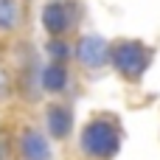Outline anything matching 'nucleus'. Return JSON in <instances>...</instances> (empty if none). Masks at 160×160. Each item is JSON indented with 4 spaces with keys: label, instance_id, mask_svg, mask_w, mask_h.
Here are the masks:
<instances>
[{
    "label": "nucleus",
    "instance_id": "1",
    "mask_svg": "<svg viewBox=\"0 0 160 160\" xmlns=\"http://www.w3.org/2000/svg\"><path fill=\"white\" fill-rule=\"evenodd\" d=\"M82 152L90 160H110L118 152V132L112 124L93 121L82 132Z\"/></svg>",
    "mask_w": 160,
    "mask_h": 160
},
{
    "label": "nucleus",
    "instance_id": "2",
    "mask_svg": "<svg viewBox=\"0 0 160 160\" xmlns=\"http://www.w3.org/2000/svg\"><path fill=\"white\" fill-rule=\"evenodd\" d=\"M112 62L127 79H138L149 65V51L138 42H118L112 51Z\"/></svg>",
    "mask_w": 160,
    "mask_h": 160
},
{
    "label": "nucleus",
    "instance_id": "3",
    "mask_svg": "<svg viewBox=\"0 0 160 160\" xmlns=\"http://www.w3.org/2000/svg\"><path fill=\"white\" fill-rule=\"evenodd\" d=\"M79 59H82V65H87V68H98V65H104L107 62V42L101 39V37H84L82 42H79Z\"/></svg>",
    "mask_w": 160,
    "mask_h": 160
},
{
    "label": "nucleus",
    "instance_id": "4",
    "mask_svg": "<svg viewBox=\"0 0 160 160\" xmlns=\"http://www.w3.org/2000/svg\"><path fill=\"white\" fill-rule=\"evenodd\" d=\"M22 155H25V160H48L51 149L39 132H25L22 135Z\"/></svg>",
    "mask_w": 160,
    "mask_h": 160
},
{
    "label": "nucleus",
    "instance_id": "5",
    "mask_svg": "<svg viewBox=\"0 0 160 160\" xmlns=\"http://www.w3.org/2000/svg\"><path fill=\"white\" fill-rule=\"evenodd\" d=\"M48 129L56 135V138H65L68 135V129H70V112L65 110V107H51L48 110Z\"/></svg>",
    "mask_w": 160,
    "mask_h": 160
},
{
    "label": "nucleus",
    "instance_id": "6",
    "mask_svg": "<svg viewBox=\"0 0 160 160\" xmlns=\"http://www.w3.org/2000/svg\"><path fill=\"white\" fill-rule=\"evenodd\" d=\"M65 25H68L65 8H62V6H48V8H45V28H48L51 34H62Z\"/></svg>",
    "mask_w": 160,
    "mask_h": 160
},
{
    "label": "nucleus",
    "instance_id": "7",
    "mask_svg": "<svg viewBox=\"0 0 160 160\" xmlns=\"http://www.w3.org/2000/svg\"><path fill=\"white\" fill-rule=\"evenodd\" d=\"M65 82H68V79H65V70H62L59 65H53V68L45 70V87H48V90H62Z\"/></svg>",
    "mask_w": 160,
    "mask_h": 160
},
{
    "label": "nucleus",
    "instance_id": "8",
    "mask_svg": "<svg viewBox=\"0 0 160 160\" xmlns=\"http://www.w3.org/2000/svg\"><path fill=\"white\" fill-rule=\"evenodd\" d=\"M14 22V8H11V3L8 0H0V25L3 28H8Z\"/></svg>",
    "mask_w": 160,
    "mask_h": 160
}]
</instances>
